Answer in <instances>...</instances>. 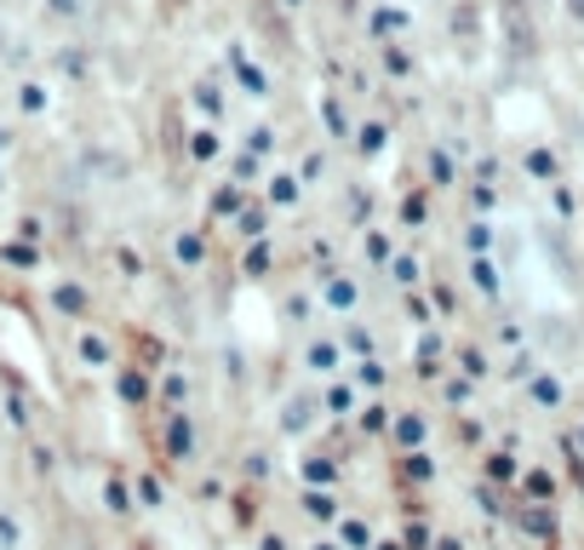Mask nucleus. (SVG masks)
I'll use <instances>...</instances> for the list:
<instances>
[{
  "mask_svg": "<svg viewBox=\"0 0 584 550\" xmlns=\"http://www.w3.org/2000/svg\"><path fill=\"white\" fill-rule=\"evenodd\" d=\"M499 18H504V34H510V52H515V58H533V52H539V23H533V12H527V0H504Z\"/></svg>",
  "mask_w": 584,
  "mask_h": 550,
  "instance_id": "1",
  "label": "nucleus"
},
{
  "mask_svg": "<svg viewBox=\"0 0 584 550\" xmlns=\"http://www.w3.org/2000/svg\"><path fill=\"white\" fill-rule=\"evenodd\" d=\"M161 454H166V465H189V459H195V425H189V412H178V407L166 412Z\"/></svg>",
  "mask_w": 584,
  "mask_h": 550,
  "instance_id": "2",
  "label": "nucleus"
},
{
  "mask_svg": "<svg viewBox=\"0 0 584 550\" xmlns=\"http://www.w3.org/2000/svg\"><path fill=\"white\" fill-rule=\"evenodd\" d=\"M515 528H522L527 539H539V544H550V550H556V539H562L556 505H515Z\"/></svg>",
  "mask_w": 584,
  "mask_h": 550,
  "instance_id": "3",
  "label": "nucleus"
},
{
  "mask_svg": "<svg viewBox=\"0 0 584 550\" xmlns=\"http://www.w3.org/2000/svg\"><path fill=\"white\" fill-rule=\"evenodd\" d=\"M481 476H488V488H515L522 481V459L510 447H493V454H481Z\"/></svg>",
  "mask_w": 584,
  "mask_h": 550,
  "instance_id": "4",
  "label": "nucleus"
},
{
  "mask_svg": "<svg viewBox=\"0 0 584 550\" xmlns=\"http://www.w3.org/2000/svg\"><path fill=\"white\" fill-rule=\"evenodd\" d=\"M556 493H562L556 470H544V465H527L522 470V505H556Z\"/></svg>",
  "mask_w": 584,
  "mask_h": 550,
  "instance_id": "5",
  "label": "nucleus"
},
{
  "mask_svg": "<svg viewBox=\"0 0 584 550\" xmlns=\"http://www.w3.org/2000/svg\"><path fill=\"white\" fill-rule=\"evenodd\" d=\"M115 385H121V401H126V407H150V401H155L144 367H115Z\"/></svg>",
  "mask_w": 584,
  "mask_h": 550,
  "instance_id": "6",
  "label": "nucleus"
},
{
  "mask_svg": "<svg viewBox=\"0 0 584 550\" xmlns=\"http://www.w3.org/2000/svg\"><path fill=\"white\" fill-rule=\"evenodd\" d=\"M52 309H63L69 322H81V316H92V293L81 282H58L52 287Z\"/></svg>",
  "mask_w": 584,
  "mask_h": 550,
  "instance_id": "7",
  "label": "nucleus"
},
{
  "mask_svg": "<svg viewBox=\"0 0 584 550\" xmlns=\"http://www.w3.org/2000/svg\"><path fill=\"white\" fill-rule=\"evenodd\" d=\"M390 436H396V447H401V454H412V447H424V436H430L424 412H396V419H390Z\"/></svg>",
  "mask_w": 584,
  "mask_h": 550,
  "instance_id": "8",
  "label": "nucleus"
},
{
  "mask_svg": "<svg viewBox=\"0 0 584 550\" xmlns=\"http://www.w3.org/2000/svg\"><path fill=\"white\" fill-rule=\"evenodd\" d=\"M229 69H235V81L247 86V98H269V81H264V69H258L247 52H240V47L229 52Z\"/></svg>",
  "mask_w": 584,
  "mask_h": 550,
  "instance_id": "9",
  "label": "nucleus"
},
{
  "mask_svg": "<svg viewBox=\"0 0 584 550\" xmlns=\"http://www.w3.org/2000/svg\"><path fill=\"white\" fill-rule=\"evenodd\" d=\"M298 510L309 516V522H338V493H332V488H309V493L298 499Z\"/></svg>",
  "mask_w": 584,
  "mask_h": 550,
  "instance_id": "10",
  "label": "nucleus"
},
{
  "mask_svg": "<svg viewBox=\"0 0 584 550\" xmlns=\"http://www.w3.org/2000/svg\"><path fill=\"white\" fill-rule=\"evenodd\" d=\"M75 350H81V361H86V367H115V344L103 338V333H81Z\"/></svg>",
  "mask_w": 584,
  "mask_h": 550,
  "instance_id": "11",
  "label": "nucleus"
},
{
  "mask_svg": "<svg viewBox=\"0 0 584 550\" xmlns=\"http://www.w3.org/2000/svg\"><path fill=\"white\" fill-rule=\"evenodd\" d=\"M304 361H309V373H321V378H327V373L344 367V350H338L332 338H321V344H309V356H304Z\"/></svg>",
  "mask_w": 584,
  "mask_h": 550,
  "instance_id": "12",
  "label": "nucleus"
},
{
  "mask_svg": "<svg viewBox=\"0 0 584 550\" xmlns=\"http://www.w3.org/2000/svg\"><path fill=\"white\" fill-rule=\"evenodd\" d=\"M304 481H309V488H332V481H338V459L332 454H309L304 459Z\"/></svg>",
  "mask_w": 584,
  "mask_h": 550,
  "instance_id": "13",
  "label": "nucleus"
},
{
  "mask_svg": "<svg viewBox=\"0 0 584 550\" xmlns=\"http://www.w3.org/2000/svg\"><path fill=\"white\" fill-rule=\"evenodd\" d=\"M396 470H401V481H419V488H424V481L436 476V459L424 454V447H412V454H401V465H396Z\"/></svg>",
  "mask_w": 584,
  "mask_h": 550,
  "instance_id": "14",
  "label": "nucleus"
},
{
  "mask_svg": "<svg viewBox=\"0 0 584 550\" xmlns=\"http://www.w3.org/2000/svg\"><path fill=\"white\" fill-rule=\"evenodd\" d=\"M390 419H396V407H390V401H367V407L356 412V425H361L367 436H385V430H390Z\"/></svg>",
  "mask_w": 584,
  "mask_h": 550,
  "instance_id": "15",
  "label": "nucleus"
},
{
  "mask_svg": "<svg viewBox=\"0 0 584 550\" xmlns=\"http://www.w3.org/2000/svg\"><path fill=\"white\" fill-rule=\"evenodd\" d=\"M172 253H178V264L201 269V264H206V235H201V230H184L178 241H172Z\"/></svg>",
  "mask_w": 584,
  "mask_h": 550,
  "instance_id": "16",
  "label": "nucleus"
},
{
  "mask_svg": "<svg viewBox=\"0 0 584 550\" xmlns=\"http://www.w3.org/2000/svg\"><path fill=\"white\" fill-rule=\"evenodd\" d=\"M527 396H533L539 407H550V412L562 407V385H556V378H550V373H533V378H527Z\"/></svg>",
  "mask_w": 584,
  "mask_h": 550,
  "instance_id": "17",
  "label": "nucleus"
},
{
  "mask_svg": "<svg viewBox=\"0 0 584 550\" xmlns=\"http://www.w3.org/2000/svg\"><path fill=\"white\" fill-rule=\"evenodd\" d=\"M132 493H137V505H144V510H161V499H166V488H161V476H150V470H137V481H132Z\"/></svg>",
  "mask_w": 584,
  "mask_h": 550,
  "instance_id": "18",
  "label": "nucleus"
},
{
  "mask_svg": "<svg viewBox=\"0 0 584 550\" xmlns=\"http://www.w3.org/2000/svg\"><path fill=\"white\" fill-rule=\"evenodd\" d=\"M522 166L533 172L539 184H556V172H562V166H556V155H550V150H527V155H522Z\"/></svg>",
  "mask_w": 584,
  "mask_h": 550,
  "instance_id": "19",
  "label": "nucleus"
},
{
  "mask_svg": "<svg viewBox=\"0 0 584 550\" xmlns=\"http://www.w3.org/2000/svg\"><path fill=\"white\" fill-rule=\"evenodd\" d=\"M470 282L488 293V298H499V269H493V258H470Z\"/></svg>",
  "mask_w": 584,
  "mask_h": 550,
  "instance_id": "20",
  "label": "nucleus"
},
{
  "mask_svg": "<svg viewBox=\"0 0 584 550\" xmlns=\"http://www.w3.org/2000/svg\"><path fill=\"white\" fill-rule=\"evenodd\" d=\"M430 184L436 190H453L459 184V172H453V161H447V150H430Z\"/></svg>",
  "mask_w": 584,
  "mask_h": 550,
  "instance_id": "21",
  "label": "nucleus"
},
{
  "mask_svg": "<svg viewBox=\"0 0 584 550\" xmlns=\"http://www.w3.org/2000/svg\"><path fill=\"white\" fill-rule=\"evenodd\" d=\"M459 373H464V378H470V385H475V378H488L493 367H488V356H481V350H475V344H464V350H459Z\"/></svg>",
  "mask_w": 584,
  "mask_h": 550,
  "instance_id": "22",
  "label": "nucleus"
},
{
  "mask_svg": "<svg viewBox=\"0 0 584 550\" xmlns=\"http://www.w3.org/2000/svg\"><path fill=\"white\" fill-rule=\"evenodd\" d=\"M218 150H224V144H218L213 126H201V132L189 138V155H195V161H218Z\"/></svg>",
  "mask_w": 584,
  "mask_h": 550,
  "instance_id": "23",
  "label": "nucleus"
},
{
  "mask_svg": "<svg viewBox=\"0 0 584 550\" xmlns=\"http://www.w3.org/2000/svg\"><path fill=\"white\" fill-rule=\"evenodd\" d=\"M385 138H390L385 121H367V126L356 132V150H361V155H378V150H385Z\"/></svg>",
  "mask_w": 584,
  "mask_h": 550,
  "instance_id": "24",
  "label": "nucleus"
},
{
  "mask_svg": "<svg viewBox=\"0 0 584 550\" xmlns=\"http://www.w3.org/2000/svg\"><path fill=\"white\" fill-rule=\"evenodd\" d=\"M338 544H344V550H372L367 522H338Z\"/></svg>",
  "mask_w": 584,
  "mask_h": 550,
  "instance_id": "25",
  "label": "nucleus"
},
{
  "mask_svg": "<svg viewBox=\"0 0 584 550\" xmlns=\"http://www.w3.org/2000/svg\"><path fill=\"white\" fill-rule=\"evenodd\" d=\"M401 550H436L430 522H407V528H401Z\"/></svg>",
  "mask_w": 584,
  "mask_h": 550,
  "instance_id": "26",
  "label": "nucleus"
},
{
  "mask_svg": "<svg viewBox=\"0 0 584 550\" xmlns=\"http://www.w3.org/2000/svg\"><path fill=\"white\" fill-rule=\"evenodd\" d=\"M327 304L332 309H350L356 304V282H350V275H332V282H327Z\"/></svg>",
  "mask_w": 584,
  "mask_h": 550,
  "instance_id": "27",
  "label": "nucleus"
},
{
  "mask_svg": "<svg viewBox=\"0 0 584 550\" xmlns=\"http://www.w3.org/2000/svg\"><path fill=\"white\" fill-rule=\"evenodd\" d=\"M195 110H201V115H213V121L224 115V98H218L213 81H201V86H195Z\"/></svg>",
  "mask_w": 584,
  "mask_h": 550,
  "instance_id": "28",
  "label": "nucleus"
},
{
  "mask_svg": "<svg viewBox=\"0 0 584 550\" xmlns=\"http://www.w3.org/2000/svg\"><path fill=\"white\" fill-rule=\"evenodd\" d=\"M240 206H247V195H240V190H235V184H224V190H218V195H213V213H218V218H224V213H229V218H235V213H240Z\"/></svg>",
  "mask_w": 584,
  "mask_h": 550,
  "instance_id": "29",
  "label": "nucleus"
},
{
  "mask_svg": "<svg viewBox=\"0 0 584 550\" xmlns=\"http://www.w3.org/2000/svg\"><path fill=\"white\" fill-rule=\"evenodd\" d=\"M161 401H166V412L178 407V401H189V378H178V373H166V385H161Z\"/></svg>",
  "mask_w": 584,
  "mask_h": 550,
  "instance_id": "30",
  "label": "nucleus"
},
{
  "mask_svg": "<svg viewBox=\"0 0 584 550\" xmlns=\"http://www.w3.org/2000/svg\"><path fill=\"white\" fill-rule=\"evenodd\" d=\"M264 195H269V206H293L298 201V179H269Z\"/></svg>",
  "mask_w": 584,
  "mask_h": 550,
  "instance_id": "31",
  "label": "nucleus"
},
{
  "mask_svg": "<svg viewBox=\"0 0 584 550\" xmlns=\"http://www.w3.org/2000/svg\"><path fill=\"white\" fill-rule=\"evenodd\" d=\"M0 258H12L18 269H34V264H41V253H34V247H18V241H0Z\"/></svg>",
  "mask_w": 584,
  "mask_h": 550,
  "instance_id": "32",
  "label": "nucleus"
},
{
  "mask_svg": "<svg viewBox=\"0 0 584 550\" xmlns=\"http://www.w3.org/2000/svg\"><path fill=\"white\" fill-rule=\"evenodd\" d=\"M424 218H430V201H424V195H407V201H401V224L419 230Z\"/></svg>",
  "mask_w": 584,
  "mask_h": 550,
  "instance_id": "33",
  "label": "nucleus"
},
{
  "mask_svg": "<svg viewBox=\"0 0 584 550\" xmlns=\"http://www.w3.org/2000/svg\"><path fill=\"white\" fill-rule=\"evenodd\" d=\"M464 241H470V253H475V258H488V253H493V224H470Z\"/></svg>",
  "mask_w": 584,
  "mask_h": 550,
  "instance_id": "34",
  "label": "nucleus"
},
{
  "mask_svg": "<svg viewBox=\"0 0 584 550\" xmlns=\"http://www.w3.org/2000/svg\"><path fill=\"white\" fill-rule=\"evenodd\" d=\"M103 499H110V510H115V516H126V510H132V493H126V481H121V476H110Z\"/></svg>",
  "mask_w": 584,
  "mask_h": 550,
  "instance_id": "35",
  "label": "nucleus"
},
{
  "mask_svg": "<svg viewBox=\"0 0 584 550\" xmlns=\"http://www.w3.org/2000/svg\"><path fill=\"white\" fill-rule=\"evenodd\" d=\"M550 201H556V213H562V218H578V195H573L567 184H550Z\"/></svg>",
  "mask_w": 584,
  "mask_h": 550,
  "instance_id": "36",
  "label": "nucleus"
},
{
  "mask_svg": "<svg viewBox=\"0 0 584 550\" xmlns=\"http://www.w3.org/2000/svg\"><path fill=\"white\" fill-rule=\"evenodd\" d=\"M390 269H396V282H401V287H419V258H396Z\"/></svg>",
  "mask_w": 584,
  "mask_h": 550,
  "instance_id": "37",
  "label": "nucleus"
},
{
  "mask_svg": "<svg viewBox=\"0 0 584 550\" xmlns=\"http://www.w3.org/2000/svg\"><path fill=\"white\" fill-rule=\"evenodd\" d=\"M264 224H269L264 213H240V224H235V230L247 235V241H264Z\"/></svg>",
  "mask_w": 584,
  "mask_h": 550,
  "instance_id": "38",
  "label": "nucleus"
},
{
  "mask_svg": "<svg viewBox=\"0 0 584 550\" xmlns=\"http://www.w3.org/2000/svg\"><path fill=\"white\" fill-rule=\"evenodd\" d=\"M7 419H12L18 430L29 425V401H23V390H12V396H7Z\"/></svg>",
  "mask_w": 584,
  "mask_h": 550,
  "instance_id": "39",
  "label": "nucleus"
},
{
  "mask_svg": "<svg viewBox=\"0 0 584 550\" xmlns=\"http://www.w3.org/2000/svg\"><path fill=\"white\" fill-rule=\"evenodd\" d=\"M356 378H361V385H367V390H378V385H385V367H378V361L367 356V361L356 367Z\"/></svg>",
  "mask_w": 584,
  "mask_h": 550,
  "instance_id": "40",
  "label": "nucleus"
},
{
  "mask_svg": "<svg viewBox=\"0 0 584 550\" xmlns=\"http://www.w3.org/2000/svg\"><path fill=\"white\" fill-rule=\"evenodd\" d=\"M407 316L419 322V327H430V322H436V316H430V304H424L419 293H407Z\"/></svg>",
  "mask_w": 584,
  "mask_h": 550,
  "instance_id": "41",
  "label": "nucleus"
},
{
  "mask_svg": "<svg viewBox=\"0 0 584 550\" xmlns=\"http://www.w3.org/2000/svg\"><path fill=\"white\" fill-rule=\"evenodd\" d=\"M327 407H332V412H350V407H356V390L332 385V390H327Z\"/></svg>",
  "mask_w": 584,
  "mask_h": 550,
  "instance_id": "42",
  "label": "nucleus"
},
{
  "mask_svg": "<svg viewBox=\"0 0 584 550\" xmlns=\"http://www.w3.org/2000/svg\"><path fill=\"white\" fill-rule=\"evenodd\" d=\"M23 110H29V115L47 110V86H23Z\"/></svg>",
  "mask_w": 584,
  "mask_h": 550,
  "instance_id": "43",
  "label": "nucleus"
},
{
  "mask_svg": "<svg viewBox=\"0 0 584 550\" xmlns=\"http://www.w3.org/2000/svg\"><path fill=\"white\" fill-rule=\"evenodd\" d=\"M441 390H447V401H464V396H470V378H447Z\"/></svg>",
  "mask_w": 584,
  "mask_h": 550,
  "instance_id": "44",
  "label": "nucleus"
},
{
  "mask_svg": "<svg viewBox=\"0 0 584 550\" xmlns=\"http://www.w3.org/2000/svg\"><path fill=\"white\" fill-rule=\"evenodd\" d=\"M378 29H385V34H396V29H407V18H401V12H390V7H385V12H378Z\"/></svg>",
  "mask_w": 584,
  "mask_h": 550,
  "instance_id": "45",
  "label": "nucleus"
},
{
  "mask_svg": "<svg viewBox=\"0 0 584 550\" xmlns=\"http://www.w3.org/2000/svg\"><path fill=\"white\" fill-rule=\"evenodd\" d=\"M0 544H7V550L18 544V522H12V516H0Z\"/></svg>",
  "mask_w": 584,
  "mask_h": 550,
  "instance_id": "46",
  "label": "nucleus"
},
{
  "mask_svg": "<svg viewBox=\"0 0 584 550\" xmlns=\"http://www.w3.org/2000/svg\"><path fill=\"white\" fill-rule=\"evenodd\" d=\"M18 235H23V241H41L47 230H41V218H23V224H18Z\"/></svg>",
  "mask_w": 584,
  "mask_h": 550,
  "instance_id": "47",
  "label": "nucleus"
},
{
  "mask_svg": "<svg viewBox=\"0 0 584 550\" xmlns=\"http://www.w3.org/2000/svg\"><path fill=\"white\" fill-rule=\"evenodd\" d=\"M350 350H361V356H372V333H361V327H356V333H350Z\"/></svg>",
  "mask_w": 584,
  "mask_h": 550,
  "instance_id": "48",
  "label": "nucleus"
},
{
  "mask_svg": "<svg viewBox=\"0 0 584 550\" xmlns=\"http://www.w3.org/2000/svg\"><path fill=\"white\" fill-rule=\"evenodd\" d=\"M52 12L58 18H75V0H52Z\"/></svg>",
  "mask_w": 584,
  "mask_h": 550,
  "instance_id": "49",
  "label": "nucleus"
},
{
  "mask_svg": "<svg viewBox=\"0 0 584 550\" xmlns=\"http://www.w3.org/2000/svg\"><path fill=\"white\" fill-rule=\"evenodd\" d=\"M264 550H287V539H281V533H269V539H264Z\"/></svg>",
  "mask_w": 584,
  "mask_h": 550,
  "instance_id": "50",
  "label": "nucleus"
},
{
  "mask_svg": "<svg viewBox=\"0 0 584 550\" xmlns=\"http://www.w3.org/2000/svg\"><path fill=\"white\" fill-rule=\"evenodd\" d=\"M309 550H344L338 539H316V544H309Z\"/></svg>",
  "mask_w": 584,
  "mask_h": 550,
  "instance_id": "51",
  "label": "nucleus"
},
{
  "mask_svg": "<svg viewBox=\"0 0 584 550\" xmlns=\"http://www.w3.org/2000/svg\"><path fill=\"white\" fill-rule=\"evenodd\" d=\"M567 12H573V18L584 23V0H567Z\"/></svg>",
  "mask_w": 584,
  "mask_h": 550,
  "instance_id": "52",
  "label": "nucleus"
},
{
  "mask_svg": "<svg viewBox=\"0 0 584 550\" xmlns=\"http://www.w3.org/2000/svg\"><path fill=\"white\" fill-rule=\"evenodd\" d=\"M436 550H464L459 539H436Z\"/></svg>",
  "mask_w": 584,
  "mask_h": 550,
  "instance_id": "53",
  "label": "nucleus"
},
{
  "mask_svg": "<svg viewBox=\"0 0 584 550\" xmlns=\"http://www.w3.org/2000/svg\"><path fill=\"white\" fill-rule=\"evenodd\" d=\"M567 436H573V441H578V454H584V425H573V430H567Z\"/></svg>",
  "mask_w": 584,
  "mask_h": 550,
  "instance_id": "54",
  "label": "nucleus"
},
{
  "mask_svg": "<svg viewBox=\"0 0 584 550\" xmlns=\"http://www.w3.org/2000/svg\"><path fill=\"white\" fill-rule=\"evenodd\" d=\"M372 550H401V539H390V544H372Z\"/></svg>",
  "mask_w": 584,
  "mask_h": 550,
  "instance_id": "55",
  "label": "nucleus"
},
{
  "mask_svg": "<svg viewBox=\"0 0 584 550\" xmlns=\"http://www.w3.org/2000/svg\"><path fill=\"white\" fill-rule=\"evenodd\" d=\"M287 7H304V0H287Z\"/></svg>",
  "mask_w": 584,
  "mask_h": 550,
  "instance_id": "56",
  "label": "nucleus"
}]
</instances>
